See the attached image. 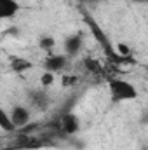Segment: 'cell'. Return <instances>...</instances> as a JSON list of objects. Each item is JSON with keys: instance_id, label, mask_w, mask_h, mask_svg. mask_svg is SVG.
Here are the masks:
<instances>
[{"instance_id": "30bf717a", "label": "cell", "mask_w": 148, "mask_h": 150, "mask_svg": "<svg viewBox=\"0 0 148 150\" xmlns=\"http://www.w3.org/2000/svg\"><path fill=\"white\" fill-rule=\"evenodd\" d=\"M0 127L4 131H14V129H18L16 124H14V120H12V117L5 110H0Z\"/></svg>"}, {"instance_id": "277c9868", "label": "cell", "mask_w": 148, "mask_h": 150, "mask_svg": "<svg viewBox=\"0 0 148 150\" xmlns=\"http://www.w3.org/2000/svg\"><path fill=\"white\" fill-rule=\"evenodd\" d=\"M11 117H12L16 127H25V126H28V124H30V119H32L30 110H28L26 107H23V105H16V107L11 110Z\"/></svg>"}, {"instance_id": "e0dca14e", "label": "cell", "mask_w": 148, "mask_h": 150, "mask_svg": "<svg viewBox=\"0 0 148 150\" xmlns=\"http://www.w3.org/2000/svg\"><path fill=\"white\" fill-rule=\"evenodd\" d=\"M132 2H136V4H147L148 0H132Z\"/></svg>"}, {"instance_id": "5bb4252c", "label": "cell", "mask_w": 148, "mask_h": 150, "mask_svg": "<svg viewBox=\"0 0 148 150\" xmlns=\"http://www.w3.org/2000/svg\"><path fill=\"white\" fill-rule=\"evenodd\" d=\"M40 84H42L44 87L52 86V84H54V74H52V72H44L42 77H40Z\"/></svg>"}, {"instance_id": "2e32d148", "label": "cell", "mask_w": 148, "mask_h": 150, "mask_svg": "<svg viewBox=\"0 0 148 150\" xmlns=\"http://www.w3.org/2000/svg\"><path fill=\"white\" fill-rule=\"evenodd\" d=\"M141 124H148V112L143 113V117H141Z\"/></svg>"}, {"instance_id": "52a82bcc", "label": "cell", "mask_w": 148, "mask_h": 150, "mask_svg": "<svg viewBox=\"0 0 148 150\" xmlns=\"http://www.w3.org/2000/svg\"><path fill=\"white\" fill-rule=\"evenodd\" d=\"M21 5L16 0H0V18L2 19H9L14 18L19 12Z\"/></svg>"}, {"instance_id": "ba28073f", "label": "cell", "mask_w": 148, "mask_h": 150, "mask_svg": "<svg viewBox=\"0 0 148 150\" xmlns=\"http://www.w3.org/2000/svg\"><path fill=\"white\" fill-rule=\"evenodd\" d=\"M28 98H30L32 105L37 107V108L45 110V108L49 107V98H47V93H45L44 89H32V91L28 93Z\"/></svg>"}, {"instance_id": "9a60e30c", "label": "cell", "mask_w": 148, "mask_h": 150, "mask_svg": "<svg viewBox=\"0 0 148 150\" xmlns=\"http://www.w3.org/2000/svg\"><path fill=\"white\" fill-rule=\"evenodd\" d=\"M117 54L118 56H131V49H129V45L127 44H117Z\"/></svg>"}, {"instance_id": "7a4b0ae2", "label": "cell", "mask_w": 148, "mask_h": 150, "mask_svg": "<svg viewBox=\"0 0 148 150\" xmlns=\"http://www.w3.org/2000/svg\"><path fill=\"white\" fill-rule=\"evenodd\" d=\"M85 19H87V25H89V28L92 30V35H94V37H96V40H98V42L103 45L105 52H106L110 58H115V63H120V56H118V54H117V56L113 54V51H111L110 44H108V38H106V35L103 33V30H101V28H99V26H98L94 21H92V18H89V16H87Z\"/></svg>"}, {"instance_id": "9c48e42d", "label": "cell", "mask_w": 148, "mask_h": 150, "mask_svg": "<svg viewBox=\"0 0 148 150\" xmlns=\"http://www.w3.org/2000/svg\"><path fill=\"white\" fill-rule=\"evenodd\" d=\"M32 67H33L32 61H28V59H25V58H18V56H14V58L11 59V68H12L16 74H23V72L30 70Z\"/></svg>"}, {"instance_id": "7c38bea8", "label": "cell", "mask_w": 148, "mask_h": 150, "mask_svg": "<svg viewBox=\"0 0 148 150\" xmlns=\"http://www.w3.org/2000/svg\"><path fill=\"white\" fill-rule=\"evenodd\" d=\"M54 45H56V40H54L52 37H49V35H44V37L40 38V47H42L44 51H51Z\"/></svg>"}, {"instance_id": "6da1fadb", "label": "cell", "mask_w": 148, "mask_h": 150, "mask_svg": "<svg viewBox=\"0 0 148 150\" xmlns=\"http://www.w3.org/2000/svg\"><path fill=\"white\" fill-rule=\"evenodd\" d=\"M110 87V94L113 101H129V100H136L138 98V89L122 79H111L108 82Z\"/></svg>"}, {"instance_id": "8992f818", "label": "cell", "mask_w": 148, "mask_h": 150, "mask_svg": "<svg viewBox=\"0 0 148 150\" xmlns=\"http://www.w3.org/2000/svg\"><path fill=\"white\" fill-rule=\"evenodd\" d=\"M84 47V42H82V35H70V37L65 40V54L68 58H73L77 56Z\"/></svg>"}, {"instance_id": "5b68a950", "label": "cell", "mask_w": 148, "mask_h": 150, "mask_svg": "<svg viewBox=\"0 0 148 150\" xmlns=\"http://www.w3.org/2000/svg\"><path fill=\"white\" fill-rule=\"evenodd\" d=\"M59 126H61V131H65L66 134H75L80 129V120L75 113H65L61 117Z\"/></svg>"}, {"instance_id": "3957f363", "label": "cell", "mask_w": 148, "mask_h": 150, "mask_svg": "<svg viewBox=\"0 0 148 150\" xmlns=\"http://www.w3.org/2000/svg\"><path fill=\"white\" fill-rule=\"evenodd\" d=\"M68 63V56L66 54H52L49 56L45 61H44V68L45 72H52V74H58L61 72Z\"/></svg>"}, {"instance_id": "ac0fdd59", "label": "cell", "mask_w": 148, "mask_h": 150, "mask_svg": "<svg viewBox=\"0 0 148 150\" xmlns=\"http://www.w3.org/2000/svg\"><path fill=\"white\" fill-rule=\"evenodd\" d=\"M85 2H98V0H85Z\"/></svg>"}, {"instance_id": "4fadbf2b", "label": "cell", "mask_w": 148, "mask_h": 150, "mask_svg": "<svg viewBox=\"0 0 148 150\" xmlns=\"http://www.w3.org/2000/svg\"><path fill=\"white\" fill-rule=\"evenodd\" d=\"M78 82V77L77 75H63L61 77V86L63 87H72Z\"/></svg>"}, {"instance_id": "8fae6325", "label": "cell", "mask_w": 148, "mask_h": 150, "mask_svg": "<svg viewBox=\"0 0 148 150\" xmlns=\"http://www.w3.org/2000/svg\"><path fill=\"white\" fill-rule=\"evenodd\" d=\"M84 67H85L91 74H94V75H101L103 74V67H101V63H99L98 59H94V58H85V59H84Z\"/></svg>"}]
</instances>
